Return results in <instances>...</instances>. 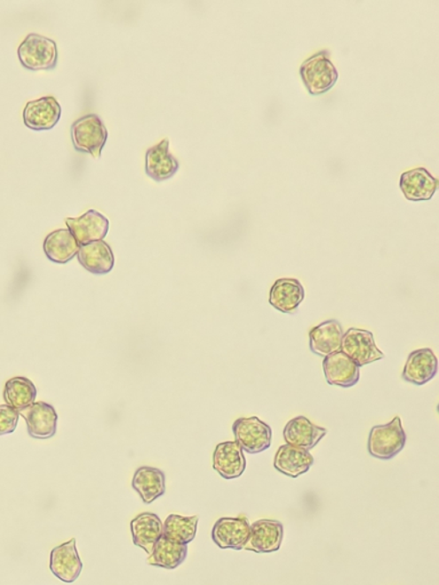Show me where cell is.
Returning a JSON list of instances; mask_svg holds the SVG:
<instances>
[{"label": "cell", "instance_id": "obj_13", "mask_svg": "<svg viewBox=\"0 0 439 585\" xmlns=\"http://www.w3.org/2000/svg\"><path fill=\"white\" fill-rule=\"evenodd\" d=\"M437 372V357L431 349L426 348L410 353L402 376L406 382L423 386L430 382L436 376Z\"/></svg>", "mask_w": 439, "mask_h": 585}, {"label": "cell", "instance_id": "obj_16", "mask_svg": "<svg viewBox=\"0 0 439 585\" xmlns=\"http://www.w3.org/2000/svg\"><path fill=\"white\" fill-rule=\"evenodd\" d=\"M283 435L288 445L311 450L327 435V430L315 426L305 416L300 415L286 424Z\"/></svg>", "mask_w": 439, "mask_h": 585}, {"label": "cell", "instance_id": "obj_26", "mask_svg": "<svg viewBox=\"0 0 439 585\" xmlns=\"http://www.w3.org/2000/svg\"><path fill=\"white\" fill-rule=\"evenodd\" d=\"M188 545L174 543L170 540L160 537L157 542L154 551L149 556L148 564L150 566L165 569H175L186 561Z\"/></svg>", "mask_w": 439, "mask_h": 585}, {"label": "cell", "instance_id": "obj_17", "mask_svg": "<svg viewBox=\"0 0 439 585\" xmlns=\"http://www.w3.org/2000/svg\"><path fill=\"white\" fill-rule=\"evenodd\" d=\"M399 187L406 199L421 202L434 197L438 188V180L426 168L418 167L403 173Z\"/></svg>", "mask_w": 439, "mask_h": 585}, {"label": "cell", "instance_id": "obj_14", "mask_svg": "<svg viewBox=\"0 0 439 585\" xmlns=\"http://www.w3.org/2000/svg\"><path fill=\"white\" fill-rule=\"evenodd\" d=\"M304 300V285L296 278H280L270 289L269 304L278 312L293 315Z\"/></svg>", "mask_w": 439, "mask_h": 585}, {"label": "cell", "instance_id": "obj_18", "mask_svg": "<svg viewBox=\"0 0 439 585\" xmlns=\"http://www.w3.org/2000/svg\"><path fill=\"white\" fill-rule=\"evenodd\" d=\"M213 468L222 478L236 479L245 473L246 458L236 442H225L215 447Z\"/></svg>", "mask_w": 439, "mask_h": 585}, {"label": "cell", "instance_id": "obj_6", "mask_svg": "<svg viewBox=\"0 0 439 585\" xmlns=\"http://www.w3.org/2000/svg\"><path fill=\"white\" fill-rule=\"evenodd\" d=\"M341 352L358 367L382 359L383 352L376 347L374 334L366 329L350 328L343 334Z\"/></svg>", "mask_w": 439, "mask_h": 585}, {"label": "cell", "instance_id": "obj_22", "mask_svg": "<svg viewBox=\"0 0 439 585\" xmlns=\"http://www.w3.org/2000/svg\"><path fill=\"white\" fill-rule=\"evenodd\" d=\"M170 141L164 139L146 153V173L157 182L173 178L179 171L180 164L174 156L168 152Z\"/></svg>", "mask_w": 439, "mask_h": 585}, {"label": "cell", "instance_id": "obj_20", "mask_svg": "<svg viewBox=\"0 0 439 585\" xmlns=\"http://www.w3.org/2000/svg\"><path fill=\"white\" fill-rule=\"evenodd\" d=\"M163 526L162 520L156 513L137 514L131 521L133 543L150 556L157 542L163 536Z\"/></svg>", "mask_w": 439, "mask_h": 585}, {"label": "cell", "instance_id": "obj_4", "mask_svg": "<svg viewBox=\"0 0 439 585\" xmlns=\"http://www.w3.org/2000/svg\"><path fill=\"white\" fill-rule=\"evenodd\" d=\"M72 139L78 152L89 153L94 158H99L108 139V131L101 118L96 115H86L74 121L72 127Z\"/></svg>", "mask_w": 439, "mask_h": 585}, {"label": "cell", "instance_id": "obj_27", "mask_svg": "<svg viewBox=\"0 0 439 585\" xmlns=\"http://www.w3.org/2000/svg\"><path fill=\"white\" fill-rule=\"evenodd\" d=\"M37 389L29 379L13 378L7 381L5 389H4V399L6 405L21 413L30 407L36 400Z\"/></svg>", "mask_w": 439, "mask_h": 585}, {"label": "cell", "instance_id": "obj_7", "mask_svg": "<svg viewBox=\"0 0 439 585\" xmlns=\"http://www.w3.org/2000/svg\"><path fill=\"white\" fill-rule=\"evenodd\" d=\"M284 526L281 521L260 520L250 526V537L244 550L256 553H272L281 549Z\"/></svg>", "mask_w": 439, "mask_h": 585}, {"label": "cell", "instance_id": "obj_21", "mask_svg": "<svg viewBox=\"0 0 439 585\" xmlns=\"http://www.w3.org/2000/svg\"><path fill=\"white\" fill-rule=\"evenodd\" d=\"M343 328L338 320H327L317 325L309 333L311 350L317 356L327 357L341 350Z\"/></svg>", "mask_w": 439, "mask_h": 585}, {"label": "cell", "instance_id": "obj_1", "mask_svg": "<svg viewBox=\"0 0 439 585\" xmlns=\"http://www.w3.org/2000/svg\"><path fill=\"white\" fill-rule=\"evenodd\" d=\"M300 74L312 96H320L335 88L339 73L329 58L327 50L312 55L300 66Z\"/></svg>", "mask_w": 439, "mask_h": 585}, {"label": "cell", "instance_id": "obj_8", "mask_svg": "<svg viewBox=\"0 0 439 585\" xmlns=\"http://www.w3.org/2000/svg\"><path fill=\"white\" fill-rule=\"evenodd\" d=\"M250 526L244 514L237 518H220L212 529V540L220 549L244 550L250 537Z\"/></svg>", "mask_w": 439, "mask_h": 585}, {"label": "cell", "instance_id": "obj_3", "mask_svg": "<svg viewBox=\"0 0 439 585\" xmlns=\"http://www.w3.org/2000/svg\"><path fill=\"white\" fill-rule=\"evenodd\" d=\"M19 60L27 70H52L58 65V46L52 39L27 35L18 50Z\"/></svg>", "mask_w": 439, "mask_h": 585}, {"label": "cell", "instance_id": "obj_11", "mask_svg": "<svg viewBox=\"0 0 439 585\" xmlns=\"http://www.w3.org/2000/svg\"><path fill=\"white\" fill-rule=\"evenodd\" d=\"M27 422V434L35 439H50L57 434L58 413L55 408L44 402L34 403L21 412Z\"/></svg>", "mask_w": 439, "mask_h": 585}, {"label": "cell", "instance_id": "obj_5", "mask_svg": "<svg viewBox=\"0 0 439 585\" xmlns=\"http://www.w3.org/2000/svg\"><path fill=\"white\" fill-rule=\"evenodd\" d=\"M233 433L239 447L249 454L262 453L272 446V427L258 416L236 420Z\"/></svg>", "mask_w": 439, "mask_h": 585}, {"label": "cell", "instance_id": "obj_2", "mask_svg": "<svg viewBox=\"0 0 439 585\" xmlns=\"http://www.w3.org/2000/svg\"><path fill=\"white\" fill-rule=\"evenodd\" d=\"M405 445L406 434L399 416H396L393 421L388 424H380L372 427L368 435V453L375 458H394L396 455L401 453Z\"/></svg>", "mask_w": 439, "mask_h": 585}, {"label": "cell", "instance_id": "obj_29", "mask_svg": "<svg viewBox=\"0 0 439 585\" xmlns=\"http://www.w3.org/2000/svg\"><path fill=\"white\" fill-rule=\"evenodd\" d=\"M19 413L9 405H0V435H10L17 429Z\"/></svg>", "mask_w": 439, "mask_h": 585}, {"label": "cell", "instance_id": "obj_25", "mask_svg": "<svg viewBox=\"0 0 439 585\" xmlns=\"http://www.w3.org/2000/svg\"><path fill=\"white\" fill-rule=\"evenodd\" d=\"M81 245L69 229H58L50 233L44 241L47 258L58 265L72 261L80 252Z\"/></svg>", "mask_w": 439, "mask_h": 585}, {"label": "cell", "instance_id": "obj_15", "mask_svg": "<svg viewBox=\"0 0 439 585\" xmlns=\"http://www.w3.org/2000/svg\"><path fill=\"white\" fill-rule=\"evenodd\" d=\"M323 369L325 378L331 386L351 388L358 383L360 378L359 367L341 351L325 357Z\"/></svg>", "mask_w": 439, "mask_h": 585}, {"label": "cell", "instance_id": "obj_9", "mask_svg": "<svg viewBox=\"0 0 439 585\" xmlns=\"http://www.w3.org/2000/svg\"><path fill=\"white\" fill-rule=\"evenodd\" d=\"M65 223L81 246L104 241L109 231L108 219L96 210H89L80 218H68Z\"/></svg>", "mask_w": 439, "mask_h": 585}, {"label": "cell", "instance_id": "obj_10", "mask_svg": "<svg viewBox=\"0 0 439 585\" xmlns=\"http://www.w3.org/2000/svg\"><path fill=\"white\" fill-rule=\"evenodd\" d=\"M61 117V105L53 96L27 102L23 110V121L33 131H49L55 127Z\"/></svg>", "mask_w": 439, "mask_h": 585}, {"label": "cell", "instance_id": "obj_12", "mask_svg": "<svg viewBox=\"0 0 439 585\" xmlns=\"http://www.w3.org/2000/svg\"><path fill=\"white\" fill-rule=\"evenodd\" d=\"M50 568L65 583H73L81 576L82 561L78 555L76 539L58 545L50 552Z\"/></svg>", "mask_w": 439, "mask_h": 585}, {"label": "cell", "instance_id": "obj_24", "mask_svg": "<svg viewBox=\"0 0 439 585\" xmlns=\"http://www.w3.org/2000/svg\"><path fill=\"white\" fill-rule=\"evenodd\" d=\"M77 257L81 265L94 274H107L115 266L112 247L104 241L81 246Z\"/></svg>", "mask_w": 439, "mask_h": 585}, {"label": "cell", "instance_id": "obj_28", "mask_svg": "<svg viewBox=\"0 0 439 585\" xmlns=\"http://www.w3.org/2000/svg\"><path fill=\"white\" fill-rule=\"evenodd\" d=\"M199 517H183L179 514H170L163 526L165 539L179 544H189L197 534Z\"/></svg>", "mask_w": 439, "mask_h": 585}, {"label": "cell", "instance_id": "obj_23", "mask_svg": "<svg viewBox=\"0 0 439 585\" xmlns=\"http://www.w3.org/2000/svg\"><path fill=\"white\" fill-rule=\"evenodd\" d=\"M132 487L143 504H151L166 492V476L160 469L141 466L135 471Z\"/></svg>", "mask_w": 439, "mask_h": 585}, {"label": "cell", "instance_id": "obj_19", "mask_svg": "<svg viewBox=\"0 0 439 585\" xmlns=\"http://www.w3.org/2000/svg\"><path fill=\"white\" fill-rule=\"evenodd\" d=\"M313 462H315V458L309 453V450L286 443V445L281 446L274 455L273 466L285 476L297 478L301 474L308 473Z\"/></svg>", "mask_w": 439, "mask_h": 585}]
</instances>
